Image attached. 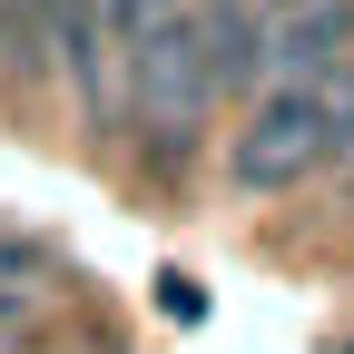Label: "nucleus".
I'll return each instance as SVG.
<instances>
[{
  "mask_svg": "<svg viewBox=\"0 0 354 354\" xmlns=\"http://www.w3.org/2000/svg\"><path fill=\"white\" fill-rule=\"evenodd\" d=\"M325 79H266L256 88V109L227 138V187L236 197H286L315 167H335V99H325Z\"/></svg>",
  "mask_w": 354,
  "mask_h": 354,
  "instance_id": "obj_1",
  "label": "nucleus"
},
{
  "mask_svg": "<svg viewBox=\"0 0 354 354\" xmlns=\"http://www.w3.org/2000/svg\"><path fill=\"white\" fill-rule=\"evenodd\" d=\"M335 354H354V335H344V344H335Z\"/></svg>",
  "mask_w": 354,
  "mask_h": 354,
  "instance_id": "obj_2",
  "label": "nucleus"
}]
</instances>
